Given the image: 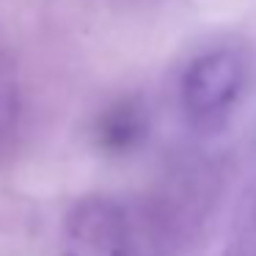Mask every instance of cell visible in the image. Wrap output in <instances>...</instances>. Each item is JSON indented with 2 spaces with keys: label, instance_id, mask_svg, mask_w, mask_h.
<instances>
[{
  "label": "cell",
  "instance_id": "6da1fadb",
  "mask_svg": "<svg viewBox=\"0 0 256 256\" xmlns=\"http://www.w3.org/2000/svg\"><path fill=\"white\" fill-rule=\"evenodd\" d=\"M245 83V61L237 50H212L196 58L182 78V105L201 127L226 118Z\"/></svg>",
  "mask_w": 256,
  "mask_h": 256
},
{
  "label": "cell",
  "instance_id": "7a4b0ae2",
  "mask_svg": "<svg viewBox=\"0 0 256 256\" xmlns=\"http://www.w3.org/2000/svg\"><path fill=\"white\" fill-rule=\"evenodd\" d=\"M64 256H130V223L108 198H86L64 223Z\"/></svg>",
  "mask_w": 256,
  "mask_h": 256
}]
</instances>
